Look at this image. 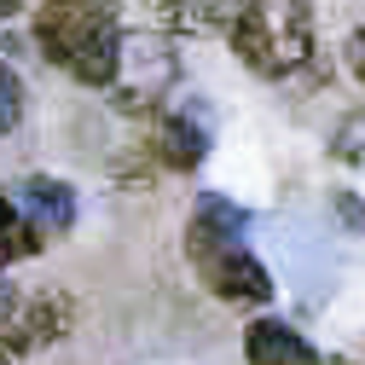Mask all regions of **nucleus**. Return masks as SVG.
<instances>
[{
    "label": "nucleus",
    "instance_id": "11",
    "mask_svg": "<svg viewBox=\"0 0 365 365\" xmlns=\"http://www.w3.org/2000/svg\"><path fill=\"white\" fill-rule=\"evenodd\" d=\"M331 151H336V163H348L354 174H365V110H354V116L336 128Z\"/></svg>",
    "mask_w": 365,
    "mask_h": 365
},
{
    "label": "nucleus",
    "instance_id": "5",
    "mask_svg": "<svg viewBox=\"0 0 365 365\" xmlns=\"http://www.w3.org/2000/svg\"><path fill=\"white\" fill-rule=\"evenodd\" d=\"M70 331V296L58 290H35V296H18V313L6 319V331H0V348L6 354H35L47 348Z\"/></svg>",
    "mask_w": 365,
    "mask_h": 365
},
{
    "label": "nucleus",
    "instance_id": "1",
    "mask_svg": "<svg viewBox=\"0 0 365 365\" xmlns=\"http://www.w3.org/2000/svg\"><path fill=\"white\" fill-rule=\"evenodd\" d=\"M186 255L197 267V279L209 284V296L232 302V307H261L272 296L267 267L250 255L244 244V215L226 197H197L192 226H186Z\"/></svg>",
    "mask_w": 365,
    "mask_h": 365
},
{
    "label": "nucleus",
    "instance_id": "7",
    "mask_svg": "<svg viewBox=\"0 0 365 365\" xmlns=\"http://www.w3.org/2000/svg\"><path fill=\"white\" fill-rule=\"evenodd\" d=\"M244 359L250 365H325L319 348L296 325H284V319H255L244 331Z\"/></svg>",
    "mask_w": 365,
    "mask_h": 365
},
{
    "label": "nucleus",
    "instance_id": "8",
    "mask_svg": "<svg viewBox=\"0 0 365 365\" xmlns=\"http://www.w3.org/2000/svg\"><path fill=\"white\" fill-rule=\"evenodd\" d=\"M151 12L157 29H186V35H215V29H232L238 18V0H140Z\"/></svg>",
    "mask_w": 365,
    "mask_h": 365
},
{
    "label": "nucleus",
    "instance_id": "16",
    "mask_svg": "<svg viewBox=\"0 0 365 365\" xmlns=\"http://www.w3.org/2000/svg\"><path fill=\"white\" fill-rule=\"evenodd\" d=\"M0 365H12V354H6V348H0Z\"/></svg>",
    "mask_w": 365,
    "mask_h": 365
},
{
    "label": "nucleus",
    "instance_id": "2",
    "mask_svg": "<svg viewBox=\"0 0 365 365\" xmlns=\"http://www.w3.org/2000/svg\"><path fill=\"white\" fill-rule=\"evenodd\" d=\"M35 41L70 81L81 87H110L116 81V53L122 29L105 0H47L35 18Z\"/></svg>",
    "mask_w": 365,
    "mask_h": 365
},
{
    "label": "nucleus",
    "instance_id": "14",
    "mask_svg": "<svg viewBox=\"0 0 365 365\" xmlns=\"http://www.w3.org/2000/svg\"><path fill=\"white\" fill-rule=\"evenodd\" d=\"M18 296H24L18 284H6V279H0V331H6V319L18 313Z\"/></svg>",
    "mask_w": 365,
    "mask_h": 365
},
{
    "label": "nucleus",
    "instance_id": "13",
    "mask_svg": "<svg viewBox=\"0 0 365 365\" xmlns=\"http://www.w3.org/2000/svg\"><path fill=\"white\" fill-rule=\"evenodd\" d=\"M348 70L365 81V29H354V35H348Z\"/></svg>",
    "mask_w": 365,
    "mask_h": 365
},
{
    "label": "nucleus",
    "instance_id": "9",
    "mask_svg": "<svg viewBox=\"0 0 365 365\" xmlns=\"http://www.w3.org/2000/svg\"><path fill=\"white\" fill-rule=\"evenodd\" d=\"M157 151H163V163L168 168H192V163H203V151H209V128L197 122V116H163V128H157Z\"/></svg>",
    "mask_w": 365,
    "mask_h": 365
},
{
    "label": "nucleus",
    "instance_id": "15",
    "mask_svg": "<svg viewBox=\"0 0 365 365\" xmlns=\"http://www.w3.org/2000/svg\"><path fill=\"white\" fill-rule=\"evenodd\" d=\"M12 6H18V0H0V12H12Z\"/></svg>",
    "mask_w": 365,
    "mask_h": 365
},
{
    "label": "nucleus",
    "instance_id": "12",
    "mask_svg": "<svg viewBox=\"0 0 365 365\" xmlns=\"http://www.w3.org/2000/svg\"><path fill=\"white\" fill-rule=\"evenodd\" d=\"M24 122V81L12 64H0V133H12Z\"/></svg>",
    "mask_w": 365,
    "mask_h": 365
},
{
    "label": "nucleus",
    "instance_id": "4",
    "mask_svg": "<svg viewBox=\"0 0 365 365\" xmlns=\"http://www.w3.org/2000/svg\"><path fill=\"white\" fill-rule=\"evenodd\" d=\"M116 99L122 110H157V99L174 87V47L157 29L140 35H122V53H116Z\"/></svg>",
    "mask_w": 365,
    "mask_h": 365
},
{
    "label": "nucleus",
    "instance_id": "3",
    "mask_svg": "<svg viewBox=\"0 0 365 365\" xmlns=\"http://www.w3.org/2000/svg\"><path fill=\"white\" fill-rule=\"evenodd\" d=\"M232 53L267 76L284 81L313 58V12L307 0H244L232 18Z\"/></svg>",
    "mask_w": 365,
    "mask_h": 365
},
{
    "label": "nucleus",
    "instance_id": "10",
    "mask_svg": "<svg viewBox=\"0 0 365 365\" xmlns=\"http://www.w3.org/2000/svg\"><path fill=\"white\" fill-rule=\"evenodd\" d=\"M41 244H47V238H41L35 226L18 215V203H12V197H0V267H12V261H29Z\"/></svg>",
    "mask_w": 365,
    "mask_h": 365
},
{
    "label": "nucleus",
    "instance_id": "6",
    "mask_svg": "<svg viewBox=\"0 0 365 365\" xmlns=\"http://www.w3.org/2000/svg\"><path fill=\"white\" fill-rule=\"evenodd\" d=\"M6 197L18 203V215L35 226L41 238H58V232H70V220H76V192L64 186V180H47V174L18 180V186H12Z\"/></svg>",
    "mask_w": 365,
    "mask_h": 365
}]
</instances>
